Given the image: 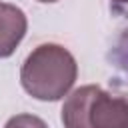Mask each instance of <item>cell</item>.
Listing matches in <instances>:
<instances>
[{"mask_svg": "<svg viewBox=\"0 0 128 128\" xmlns=\"http://www.w3.org/2000/svg\"><path fill=\"white\" fill-rule=\"evenodd\" d=\"M38 2H58V0H38Z\"/></svg>", "mask_w": 128, "mask_h": 128, "instance_id": "52a82bcc", "label": "cell"}, {"mask_svg": "<svg viewBox=\"0 0 128 128\" xmlns=\"http://www.w3.org/2000/svg\"><path fill=\"white\" fill-rule=\"evenodd\" d=\"M112 2H116V4H128V0H112Z\"/></svg>", "mask_w": 128, "mask_h": 128, "instance_id": "8992f818", "label": "cell"}, {"mask_svg": "<svg viewBox=\"0 0 128 128\" xmlns=\"http://www.w3.org/2000/svg\"><path fill=\"white\" fill-rule=\"evenodd\" d=\"M60 118L64 128H128V98L86 84L64 100Z\"/></svg>", "mask_w": 128, "mask_h": 128, "instance_id": "7a4b0ae2", "label": "cell"}, {"mask_svg": "<svg viewBox=\"0 0 128 128\" xmlns=\"http://www.w3.org/2000/svg\"><path fill=\"white\" fill-rule=\"evenodd\" d=\"M26 28L28 20L22 8L0 2V58L14 54V50L26 36Z\"/></svg>", "mask_w": 128, "mask_h": 128, "instance_id": "3957f363", "label": "cell"}, {"mask_svg": "<svg viewBox=\"0 0 128 128\" xmlns=\"http://www.w3.org/2000/svg\"><path fill=\"white\" fill-rule=\"evenodd\" d=\"M78 76V64L70 50L60 44H40L24 60L20 70L22 88L36 100L56 102L64 98Z\"/></svg>", "mask_w": 128, "mask_h": 128, "instance_id": "6da1fadb", "label": "cell"}, {"mask_svg": "<svg viewBox=\"0 0 128 128\" xmlns=\"http://www.w3.org/2000/svg\"><path fill=\"white\" fill-rule=\"evenodd\" d=\"M120 52H122V64L128 72V38H126V44H120Z\"/></svg>", "mask_w": 128, "mask_h": 128, "instance_id": "5b68a950", "label": "cell"}, {"mask_svg": "<svg viewBox=\"0 0 128 128\" xmlns=\"http://www.w3.org/2000/svg\"><path fill=\"white\" fill-rule=\"evenodd\" d=\"M4 128H48V124L34 114H16L8 118Z\"/></svg>", "mask_w": 128, "mask_h": 128, "instance_id": "277c9868", "label": "cell"}]
</instances>
